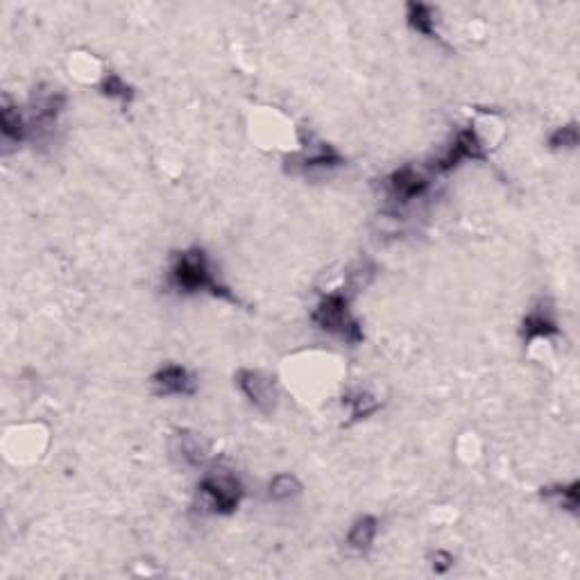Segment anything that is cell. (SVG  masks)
<instances>
[{"label":"cell","mask_w":580,"mask_h":580,"mask_svg":"<svg viewBox=\"0 0 580 580\" xmlns=\"http://www.w3.org/2000/svg\"><path fill=\"white\" fill-rule=\"evenodd\" d=\"M168 286L179 295H209L229 304H241L236 293L218 279L207 250L193 245L175 252L168 268Z\"/></svg>","instance_id":"cell-1"},{"label":"cell","mask_w":580,"mask_h":580,"mask_svg":"<svg viewBox=\"0 0 580 580\" xmlns=\"http://www.w3.org/2000/svg\"><path fill=\"white\" fill-rule=\"evenodd\" d=\"M311 322L324 334L343 340L347 345H361L365 340L363 324L356 320L352 313V302H349L347 293H327L320 297L318 306L311 313Z\"/></svg>","instance_id":"cell-2"},{"label":"cell","mask_w":580,"mask_h":580,"mask_svg":"<svg viewBox=\"0 0 580 580\" xmlns=\"http://www.w3.org/2000/svg\"><path fill=\"white\" fill-rule=\"evenodd\" d=\"M198 497L204 513L234 515L245 499V488L232 469L213 467L198 483Z\"/></svg>","instance_id":"cell-3"},{"label":"cell","mask_w":580,"mask_h":580,"mask_svg":"<svg viewBox=\"0 0 580 580\" xmlns=\"http://www.w3.org/2000/svg\"><path fill=\"white\" fill-rule=\"evenodd\" d=\"M66 93L62 89L53 87V84H39L37 89L32 91L30 102H28V130L30 136H37V139L46 141L53 136L59 116L64 114L66 109Z\"/></svg>","instance_id":"cell-4"},{"label":"cell","mask_w":580,"mask_h":580,"mask_svg":"<svg viewBox=\"0 0 580 580\" xmlns=\"http://www.w3.org/2000/svg\"><path fill=\"white\" fill-rule=\"evenodd\" d=\"M485 159H488V150H485V143L479 130H476L474 125H467L463 130L456 132L454 139L447 145V150L433 161L429 170L435 175H447L463 164V161H485Z\"/></svg>","instance_id":"cell-5"},{"label":"cell","mask_w":580,"mask_h":580,"mask_svg":"<svg viewBox=\"0 0 580 580\" xmlns=\"http://www.w3.org/2000/svg\"><path fill=\"white\" fill-rule=\"evenodd\" d=\"M429 189L431 177L411 164L392 170V173L381 179V191L395 207H406V204L415 200H422Z\"/></svg>","instance_id":"cell-6"},{"label":"cell","mask_w":580,"mask_h":580,"mask_svg":"<svg viewBox=\"0 0 580 580\" xmlns=\"http://www.w3.org/2000/svg\"><path fill=\"white\" fill-rule=\"evenodd\" d=\"M347 164L345 157L334 148L331 143L324 141H315L309 143L302 152L297 155H290L286 159V170L288 173L295 175H304V177H318V175H327L331 170H338Z\"/></svg>","instance_id":"cell-7"},{"label":"cell","mask_w":580,"mask_h":580,"mask_svg":"<svg viewBox=\"0 0 580 580\" xmlns=\"http://www.w3.org/2000/svg\"><path fill=\"white\" fill-rule=\"evenodd\" d=\"M236 386L243 392L247 402H250L257 411L261 413H275V408L279 404V390L277 383L272 377H268L266 372L261 370H250L241 368L236 372Z\"/></svg>","instance_id":"cell-8"},{"label":"cell","mask_w":580,"mask_h":580,"mask_svg":"<svg viewBox=\"0 0 580 580\" xmlns=\"http://www.w3.org/2000/svg\"><path fill=\"white\" fill-rule=\"evenodd\" d=\"M519 336H522L526 347H531L535 340H551L562 336L556 309H553V304L549 300H540L524 315Z\"/></svg>","instance_id":"cell-9"},{"label":"cell","mask_w":580,"mask_h":580,"mask_svg":"<svg viewBox=\"0 0 580 580\" xmlns=\"http://www.w3.org/2000/svg\"><path fill=\"white\" fill-rule=\"evenodd\" d=\"M170 456L184 467H204L209 460V442L191 429H175L168 440Z\"/></svg>","instance_id":"cell-10"},{"label":"cell","mask_w":580,"mask_h":580,"mask_svg":"<svg viewBox=\"0 0 580 580\" xmlns=\"http://www.w3.org/2000/svg\"><path fill=\"white\" fill-rule=\"evenodd\" d=\"M150 383L159 397H193L198 392V379L184 365H164L152 374Z\"/></svg>","instance_id":"cell-11"},{"label":"cell","mask_w":580,"mask_h":580,"mask_svg":"<svg viewBox=\"0 0 580 580\" xmlns=\"http://www.w3.org/2000/svg\"><path fill=\"white\" fill-rule=\"evenodd\" d=\"M0 134H3V145H5V155L7 148H19V145L28 139V118L19 109V105H14L10 98H3V105H0Z\"/></svg>","instance_id":"cell-12"},{"label":"cell","mask_w":580,"mask_h":580,"mask_svg":"<svg viewBox=\"0 0 580 580\" xmlns=\"http://www.w3.org/2000/svg\"><path fill=\"white\" fill-rule=\"evenodd\" d=\"M406 25L413 32L422 34V37L431 41H440V30H438V10L433 5L426 3H406Z\"/></svg>","instance_id":"cell-13"},{"label":"cell","mask_w":580,"mask_h":580,"mask_svg":"<svg viewBox=\"0 0 580 580\" xmlns=\"http://www.w3.org/2000/svg\"><path fill=\"white\" fill-rule=\"evenodd\" d=\"M377 535H379V519L372 515H361L352 526H349L345 542L349 549L363 556V553H368L372 549Z\"/></svg>","instance_id":"cell-14"},{"label":"cell","mask_w":580,"mask_h":580,"mask_svg":"<svg viewBox=\"0 0 580 580\" xmlns=\"http://www.w3.org/2000/svg\"><path fill=\"white\" fill-rule=\"evenodd\" d=\"M580 483L571 481V483H556V485H544L540 488V499L549 501L553 506L560 510H567L571 515H578V506H580Z\"/></svg>","instance_id":"cell-15"},{"label":"cell","mask_w":580,"mask_h":580,"mask_svg":"<svg viewBox=\"0 0 580 580\" xmlns=\"http://www.w3.org/2000/svg\"><path fill=\"white\" fill-rule=\"evenodd\" d=\"M343 406L349 408V417H352V424L354 422H361V420H368L374 413L381 411V402L377 397L372 395L368 390H349L343 395Z\"/></svg>","instance_id":"cell-16"},{"label":"cell","mask_w":580,"mask_h":580,"mask_svg":"<svg viewBox=\"0 0 580 580\" xmlns=\"http://www.w3.org/2000/svg\"><path fill=\"white\" fill-rule=\"evenodd\" d=\"M98 89H100L102 96L109 98V100L121 102L123 107H130L136 98V91H134L132 84H127L121 75L114 73V71L102 75Z\"/></svg>","instance_id":"cell-17"},{"label":"cell","mask_w":580,"mask_h":580,"mask_svg":"<svg viewBox=\"0 0 580 580\" xmlns=\"http://www.w3.org/2000/svg\"><path fill=\"white\" fill-rule=\"evenodd\" d=\"M302 490V481L295 474H277L268 485V499L277 503L293 501L300 497Z\"/></svg>","instance_id":"cell-18"},{"label":"cell","mask_w":580,"mask_h":580,"mask_svg":"<svg viewBox=\"0 0 580 580\" xmlns=\"http://www.w3.org/2000/svg\"><path fill=\"white\" fill-rule=\"evenodd\" d=\"M578 141H580L578 123H567L556 127V130L549 134L547 145L551 150H576Z\"/></svg>","instance_id":"cell-19"},{"label":"cell","mask_w":580,"mask_h":580,"mask_svg":"<svg viewBox=\"0 0 580 580\" xmlns=\"http://www.w3.org/2000/svg\"><path fill=\"white\" fill-rule=\"evenodd\" d=\"M431 567L435 574H447V571L454 567V556L445 549H438L435 553H431Z\"/></svg>","instance_id":"cell-20"}]
</instances>
